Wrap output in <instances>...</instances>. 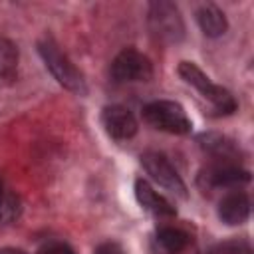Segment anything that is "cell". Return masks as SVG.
I'll list each match as a JSON object with an SVG mask.
<instances>
[{
	"label": "cell",
	"mask_w": 254,
	"mask_h": 254,
	"mask_svg": "<svg viewBox=\"0 0 254 254\" xmlns=\"http://www.w3.org/2000/svg\"><path fill=\"white\" fill-rule=\"evenodd\" d=\"M157 240H159V244H161L167 252L179 254L181 250L187 248V244H189L190 238H189L187 232H183V230H179V228H173V226H167V228H161V230L157 232Z\"/></svg>",
	"instance_id": "obj_13"
},
{
	"label": "cell",
	"mask_w": 254,
	"mask_h": 254,
	"mask_svg": "<svg viewBox=\"0 0 254 254\" xmlns=\"http://www.w3.org/2000/svg\"><path fill=\"white\" fill-rule=\"evenodd\" d=\"M143 117L151 127L165 133H173V135H187L192 129V123L187 117L183 105L169 99H159L145 105Z\"/></svg>",
	"instance_id": "obj_4"
},
{
	"label": "cell",
	"mask_w": 254,
	"mask_h": 254,
	"mask_svg": "<svg viewBox=\"0 0 254 254\" xmlns=\"http://www.w3.org/2000/svg\"><path fill=\"white\" fill-rule=\"evenodd\" d=\"M179 75L189 85H192L204 99H208L218 113L228 115V113L236 111V101H234L232 93L228 89H224L222 85L212 83L210 77L196 64H192V62H181L179 64Z\"/></svg>",
	"instance_id": "obj_2"
},
{
	"label": "cell",
	"mask_w": 254,
	"mask_h": 254,
	"mask_svg": "<svg viewBox=\"0 0 254 254\" xmlns=\"http://www.w3.org/2000/svg\"><path fill=\"white\" fill-rule=\"evenodd\" d=\"M111 75L115 81H121V83L149 81L153 77V65L145 54L133 48H125L111 62Z\"/></svg>",
	"instance_id": "obj_5"
},
{
	"label": "cell",
	"mask_w": 254,
	"mask_h": 254,
	"mask_svg": "<svg viewBox=\"0 0 254 254\" xmlns=\"http://www.w3.org/2000/svg\"><path fill=\"white\" fill-rule=\"evenodd\" d=\"M141 163H143L145 171L151 175V179L155 183H159L163 189H167L179 196H187V187H185L181 175L169 163V159L165 155H161L157 151H147L141 155Z\"/></svg>",
	"instance_id": "obj_6"
},
{
	"label": "cell",
	"mask_w": 254,
	"mask_h": 254,
	"mask_svg": "<svg viewBox=\"0 0 254 254\" xmlns=\"http://www.w3.org/2000/svg\"><path fill=\"white\" fill-rule=\"evenodd\" d=\"M20 198L10 192V190H2L0 192V226H6L10 222H14L18 216H20Z\"/></svg>",
	"instance_id": "obj_14"
},
{
	"label": "cell",
	"mask_w": 254,
	"mask_h": 254,
	"mask_svg": "<svg viewBox=\"0 0 254 254\" xmlns=\"http://www.w3.org/2000/svg\"><path fill=\"white\" fill-rule=\"evenodd\" d=\"M250 216V198L244 192H230L218 204V218L224 224H242Z\"/></svg>",
	"instance_id": "obj_9"
},
{
	"label": "cell",
	"mask_w": 254,
	"mask_h": 254,
	"mask_svg": "<svg viewBox=\"0 0 254 254\" xmlns=\"http://www.w3.org/2000/svg\"><path fill=\"white\" fill-rule=\"evenodd\" d=\"M2 190H4V185H2V181H0V192H2Z\"/></svg>",
	"instance_id": "obj_18"
},
{
	"label": "cell",
	"mask_w": 254,
	"mask_h": 254,
	"mask_svg": "<svg viewBox=\"0 0 254 254\" xmlns=\"http://www.w3.org/2000/svg\"><path fill=\"white\" fill-rule=\"evenodd\" d=\"M206 183L210 187H232V185H242V183H248L250 181V173L236 167V165H216L212 169L206 171L204 175Z\"/></svg>",
	"instance_id": "obj_11"
},
{
	"label": "cell",
	"mask_w": 254,
	"mask_h": 254,
	"mask_svg": "<svg viewBox=\"0 0 254 254\" xmlns=\"http://www.w3.org/2000/svg\"><path fill=\"white\" fill-rule=\"evenodd\" d=\"M38 52H40L46 67L52 71V75L58 79L60 85H64L65 89L79 93V95H83L87 91L81 71L71 64V60L65 54H62V50L56 46L54 40H50V38L42 40L38 44Z\"/></svg>",
	"instance_id": "obj_1"
},
{
	"label": "cell",
	"mask_w": 254,
	"mask_h": 254,
	"mask_svg": "<svg viewBox=\"0 0 254 254\" xmlns=\"http://www.w3.org/2000/svg\"><path fill=\"white\" fill-rule=\"evenodd\" d=\"M0 254H26V252L20 248H4V250H0Z\"/></svg>",
	"instance_id": "obj_17"
},
{
	"label": "cell",
	"mask_w": 254,
	"mask_h": 254,
	"mask_svg": "<svg viewBox=\"0 0 254 254\" xmlns=\"http://www.w3.org/2000/svg\"><path fill=\"white\" fill-rule=\"evenodd\" d=\"M101 123L113 139H131L137 133L135 115L123 105H107L101 111Z\"/></svg>",
	"instance_id": "obj_7"
},
{
	"label": "cell",
	"mask_w": 254,
	"mask_h": 254,
	"mask_svg": "<svg viewBox=\"0 0 254 254\" xmlns=\"http://www.w3.org/2000/svg\"><path fill=\"white\" fill-rule=\"evenodd\" d=\"M135 196H137V202L145 210H149L151 214H155V216H175V206L143 179L135 181Z\"/></svg>",
	"instance_id": "obj_8"
},
{
	"label": "cell",
	"mask_w": 254,
	"mask_h": 254,
	"mask_svg": "<svg viewBox=\"0 0 254 254\" xmlns=\"http://www.w3.org/2000/svg\"><path fill=\"white\" fill-rule=\"evenodd\" d=\"M38 254H75V252L65 242H48L38 250Z\"/></svg>",
	"instance_id": "obj_15"
},
{
	"label": "cell",
	"mask_w": 254,
	"mask_h": 254,
	"mask_svg": "<svg viewBox=\"0 0 254 254\" xmlns=\"http://www.w3.org/2000/svg\"><path fill=\"white\" fill-rule=\"evenodd\" d=\"M95 254H125L117 242H103L95 248Z\"/></svg>",
	"instance_id": "obj_16"
},
{
	"label": "cell",
	"mask_w": 254,
	"mask_h": 254,
	"mask_svg": "<svg viewBox=\"0 0 254 254\" xmlns=\"http://www.w3.org/2000/svg\"><path fill=\"white\" fill-rule=\"evenodd\" d=\"M196 22H198L200 30L208 38H218L228 28V22H226L224 12L218 6H214V4H202V6H198V10H196Z\"/></svg>",
	"instance_id": "obj_10"
},
{
	"label": "cell",
	"mask_w": 254,
	"mask_h": 254,
	"mask_svg": "<svg viewBox=\"0 0 254 254\" xmlns=\"http://www.w3.org/2000/svg\"><path fill=\"white\" fill-rule=\"evenodd\" d=\"M18 71V50L16 46L0 36V79H12Z\"/></svg>",
	"instance_id": "obj_12"
},
{
	"label": "cell",
	"mask_w": 254,
	"mask_h": 254,
	"mask_svg": "<svg viewBox=\"0 0 254 254\" xmlns=\"http://www.w3.org/2000/svg\"><path fill=\"white\" fill-rule=\"evenodd\" d=\"M149 30L165 44H177L185 38V22L173 2L159 0L149 4Z\"/></svg>",
	"instance_id": "obj_3"
}]
</instances>
